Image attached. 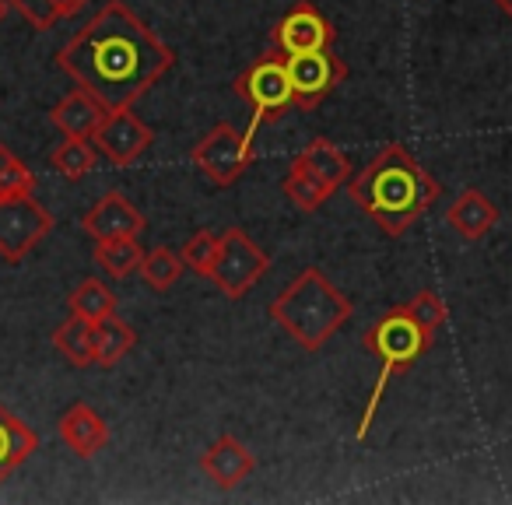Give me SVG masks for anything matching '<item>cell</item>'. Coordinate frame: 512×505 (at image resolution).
I'll return each instance as SVG.
<instances>
[{"instance_id":"obj_1","label":"cell","mask_w":512,"mask_h":505,"mask_svg":"<svg viewBox=\"0 0 512 505\" xmlns=\"http://www.w3.org/2000/svg\"><path fill=\"white\" fill-rule=\"evenodd\" d=\"M172 64L176 50L165 46L123 0H109L64 50H57L60 71L71 74L78 88H88L106 109L137 106Z\"/></svg>"},{"instance_id":"obj_2","label":"cell","mask_w":512,"mask_h":505,"mask_svg":"<svg viewBox=\"0 0 512 505\" xmlns=\"http://www.w3.org/2000/svg\"><path fill=\"white\" fill-rule=\"evenodd\" d=\"M348 186L355 204L390 239L404 235L439 200V179L404 144H386L362 172L351 176Z\"/></svg>"},{"instance_id":"obj_3","label":"cell","mask_w":512,"mask_h":505,"mask_svg":"<svg viewBox=\"0 0 512 505\" xmlns=\"http://www.w3.org/2000/svg\"><path fill=\"white\" fill-rule=\"evenodd\" d=\"M267 316L299 344L302 351H320L344 323L355 316V302L320 271V267H306L295 274L285 288L271 299Z\"/></svg>"},{"instance_id":"obj_4","label":"cell","mask_w":512,"mask_h":505,"mask_svg":"<svg viewBox=\"0 0 512 505\" xmlns=\"http://www.w3.org/2000/svg\"><path fill=\"white\" fill-rule=\"evenodd\" d=\"M365 351L379 358V376H376V386L369 393V404H365L362 418H358V442L369 439V428L379 414V404L386 397V386L393 383V376H404L418 358H425L435 344V330H428L425 323H418V316L404 306H393L365 330L362 337Z\"/></svg>"},{"instance_id":"obj_5","label":"cell","mask_w":512,"mask_h":505,"mask_svg":"<svg viewBox=\"0 0 512 505\" xmlns=\"http://www.w3.org/2000/svg\"><path fill=\"white\" fill-rule=\"evenodd\" d=\"M235 95L249 102L253 120H249V137H256V130L267 123H278L288 109L295 106L292 95V78H288V57H281L278 50L264 53V57L249 64L246 71L235 78Z\"/></svg>"},{"instance_id":"obj_6","label":"cell","mask_w":512,"mask_h":505,"mask_svg":"<svg viewBox=\"0 0 512 505\" xmlns=\"http://www.w3.org/2000/svg\"><path fill=\"white\" fill-rule=\"evenodd\" d=\"M267 271H271V257H267L264 249L256 246L242 228H228V232H221L218 257H214L207 278L218 285V292L225 295V299L239 302V299H246L249 288L264 278Z\"/></svg>"},{"instance_id":"obj_7","label":"cell","mask_w":512,"mask_h":505,"mask_svg":"<svg viewBox=\"0 0 512 505\" xmlns=\"http://www.w3.org/2000/svg\"><path fill=\"white\" fill-rule=\"evenodd\" d=\"M193 165L211 179L214 186H235L253 165V137L239 134L232 123H218L211 127L190 151Z\"/></svg>"},{"instance_id":"obj_8","label":"cell","mask_w":512,"mask_h":505,"mask_svg":"<svg viewBox=\"0 0 512 505\" xmlns=\"http://www.w3.org/2000/svg\"><path fill=\"white\" fill-rule=\"evenodd\" d=\"M50 232L53 214L32 193L0 197V257L8 264H22Z\"/></svg>"},{"instance_id":"obj_9","label":"cell","mask_w":512,"mask_h":505,"mask_svg":"<svg viewBox=\"0 0 512 505\" xmlns=\"http://www.w3.org/2000/svg\"><path fill=\"white\" fill-rule=\"evenodd\" d=\"M288 78H292L295 109L313 113V109L348 78V64H344L334 50L299 53V57H288Z\"/></svg>"},{"instance_id":"obj_10","label":"cell","mask_w":512,"mask_h":505,"mask_svg":"<svg viewBox=\"0 0 512 505\" xmlns=\"http://www.w3.org/2000/svg\"><path fill=\"white\" fill-rule=\"evenodd\" d=\"M92 144L106 162H113L116 169H127L155 144V130L134 113V106L109 109L102 127L95 130Z\"/></svg>"},{"instance_id":"obj_11","label":"cell","mask_w":512,"mask_h":505,"mask_svg":"<svg viewBox=\"0 0 512 505\" xmlns=\"http://www.w3.org/2000/svg\"><path fill=\"white\" fill-rule=\"evenodd\" d=\"M334 25L323 15L316 4L299 0L285 11L278 25H274V50L281 57H299V53H316V50H334Z\"/></svg>"},{"instance_id":"obj_12","label":"cell","mask_w":512,"mask_h":505,"mask_svg":"<svg viewBox=\"0 0 512 505\" xmlns=\"http://www.w3.org/2000/svg\"><path fill=\"white\" fill-rule=\"evenodd\" d=\"M81 228L92 242L106 239H141V232L148 228L144 214L130 204L123 193H106L102 200H95V207H88V214L81 218Z\"/></svg>"},{"instance_id":"obj_13","label":"cell","mask_w":512,"mask_h":505,"mask_svg":"<svg viewBox=\"0 0 512 505\" xmlns=\"http://www.w3.org/2000/svg\"><path fill=\"white\" fill-rule=\"evenodd\" d=\"M57 428H60V439H64V446L71 449V453H78L81 460H88V456L102 453V449L109 446L106 418H102L92 404H85V400H78V404L67 407V411L60 414Z\"/></svg>"},{"instance_id":"obj_14","label":"cell","mask_w":512,"mask_h":505,"mask_svg":"<svg viewBox=\"0 0 512 505\" xmlns=\"http://www.w3.org/2000/svg\"><path fill=\"white\" fill-rule=\"evenodd\" d=\"M200 470H204L218 488L232 491L256 470V456L249 453L235 435H221V439H214L211 446H207V453L200 456Z\"/></svg>"},{"instance_id":"obj_15","label":"cell","mask_w":512,"mask_h":505,"mask_svg":"<svg viewBox=\"0 0 512 505\" xmlns=\"http://www.w3.org/2000/svg\"><path fill=\"white\" fill-rule=\"evenodd\" d=\"M106 113L109 109L102 106L88 88H74L71 95H64V99L50 109V120L64 137H88V141H92L95 130L106 120Z\"/></svg>"},{"instance_id":"obj_16","label":"cell","mask_w":512,"mask_h":505,"mask_svg":"<svg viewBox=\"0 0 512 505\" xmlns=\"http://www.w3.org/2000/svg\"><path fill=\"white\" fill-rule=\"evenodd\" d=\"M446 225L453 228L460 239L467 242H477L498 225V207L488 193L481 190H463L460 197L449 204L446 211Z\"/></svg>"},{"instance_id":"obj_17","label":"cell","mask_w":512,"mask_h":505,"mask_svg":"<svg viewBox=\"0 0 512 505\" xmlns=\"http://www.w3.org/2000/svg\"><path fill=\"white\" fill-rule=\"evenodd\" d=\"M295 162H299L302 169L313 172L316 179H323V183H327L334 193L341 190L344 183H351V176H355V165H351V158L344 155L334 141H327V137H313V141H309L306 148L295 155Z\"/></svg>"},{"instance_id":"obj_18","label":"cell","mask_w":512,"mask_h":505,"mask_svg":"<svg viewBox=\"0 0 512 505\" xmlns=\"http://www.w3.org/2000/svg\"><path fill=\"white\" fill-rule=\"evenodd\" d=\"M39 449V435L18 414L0 404V484L8 481L25 460Z\"/></svg>"},{"instance_id":"obj_19","label":"cell","mask_w":512,"mask_h":505,"mask_svg":"<svg viewBox=\"0 0 512 505\" xmlns=\"http://www.w3.org/2000/svg\"><path fill=\"white\" fill-rule=\"evenodd\" d=\"M53 348H57L71 365H78V369L95 365V323H88L71 313L57 330H53Z\"/></svg>"},{"instance_id":"obj_20","label":"cell","mask_w":512,"mask_h":505,"mask_svg":"<svg viewBox=\"0 0 512 505\" xmlns=\"http://www.w3.org/2000/svg\"><path fill=\"white\" fill-rule=\"evenodd\" d=\"M137 348V330L130 323H123L120 316H106L95 323V365H116L120 358H127Z\"/></svg>"},{"instance_id":"obj_21","label":"cell","mask_w":512,"mask_h":505,"mask_svg":"<svg viewBox=\"0 0 512 505\" xmlns=\"http://www.w3.org/2000/svg\"><path fill=\"white\" fill-rule=\"evenodd\" d=\"M67 309H71L74 316H81V320L99 323L116 313V295L109 292V285L102 278H85L67 295Z\"/></svg>"},{"instance_id":"obj_22","label":"cell","mask_w":512,"mask_h":505,"mask_svg":"<svg viewBox=\"0 0 512 505\" xmlns=\"http://www.w3.org/2000/svg\"><path fill=\"white\" fill-rule=\"evenodd\" d=\"M95 162H99V151L88 137H64V144L50 151V169L60 172L67 183L85 179L95 169Z\"/></svg>"},{"instance_id":"obj_23","label":"cell","mask_w":512,"mask_h":505,"mask_svg":"<svg viewBox=\"0 0 512 505\" xmlns=\"http://www.w3.org/2000/svg\"><path fill=\"white\" fill-rule=\"evenodd\" d=\"M281 190H285V197L306 214L320 211V207L334 197V190H330L323 179H316L309 169H302L299 162H292V169L285 172V179H281Z\"/></svg>"},{"instance_id":"obj_24","label":"cell","mask_w":512,"mask_h":505,"mask_svg":"<svg viewBox=\"0 0 512 505\" xmlns=\"http://www.w3.org/2000/svg\"><path fill=\"white\" fill-rule=\"evenodd\" d=\"M183 271H186L183 257H179L176 249H169V246L148 249V253H144V260H141L144 285H148L151 292H158V295L169 292V288H176L179 278H183Z\"/></svg>"},{"instance_id":"obj_25","label":"cell","mask_w":512,"mask_h":505,"mask_svg":"<svg viewBox=\"0 0 512 505\" xmlns=\"http://www.w3.org/2000/svg\"><path fill=\"white\" fill-rule=\"evenodd\" d=\"M144 246L137 239H106L95 242V264L109 274V278H127V274L141 271Z\"/></svg>"},{"instance_id":"obj_26","label":"cell","mask_w":512,"mask_h":505,"mask_svg":"<svg viewBox=\"0 0 512 505\" xmlns=\"http://www.w3.org/2000/svg\"><path fill=\"white\" fill-rule=\"evenodd\" d=\"M18 11H22V18L32 25V29L39 32H50L57 22H64V18H74L81 8H85L88 0H11Z\"/></svg>"},{"instance_id":"obj_27","label":"cell","mask_w":512,"mask_h":505,"mask_svg":"<svg viewBox=\"0 0 512 505\" xmlns=\"http://www.w3.org/2000/svg\"><path fill=\"white\" fill-rule=\"evenodd\" d=\"M15 193H36V176L15 151L0 144V197H15Z\"/></svg>"},{"instance_id":"obj_28","label":"cell","mask_w":512,"mask_h":505,"mask_svg":"<svg viewBox=\"0 0 512 505\" xmlns=\"http://www.w3.org/2000/svg\"><path fill=\"white\" fill-rule=\"evenodd\" d=\"M218 242H221L218 232H207V228H200L197 235H190V239H186V246L179 249V257H183V264L190 267L193 274L207 278V274H211L214 257H218Z\"/></svg>"},{"instance_id":"obj_29","label":"cell","mask_w":512,"mask_h":505,"mask_svg":"<svg viewBox=\"0 0 512 505\" xmlns=\"http://www.w3.org/2000/svg\"><path fill=\"white\" fill-rule=\"evenodd\" d=\"M407 309H411V313L418 316V323H425V327L435 330V334H439V327L446 323V316H449V309H446V302H442V295L432 292V288H425V292L414 295V299L407 302Z\"/></svg>"},{"instance_id":"obj_30","label":"cell","mask_w":512,"mask_h":505,"mask_svg":"<svg viewBox=\"0 0 512 505\" xmlns=\"http://www.w3.org/2000/svg\"><path fill=\"white\" fill-rule=\"evenodd\" d=\"M495 4H498V11L512 22V0H495Z\"/></svg>"},{"instance_id":"obj_31","label":"cell","mask_w":512,"mask_h":505,"mask_svg":"<svg viewBox=\"0 0 512 505\" xmlns=\"http://www.w3.org/2000/svg\"><path fill=\"white\" fill-rule=\"evenodd\" d=\"M8 8H11V0H0V22H4V15H8Z\"/></svg>"}]
</instances>
